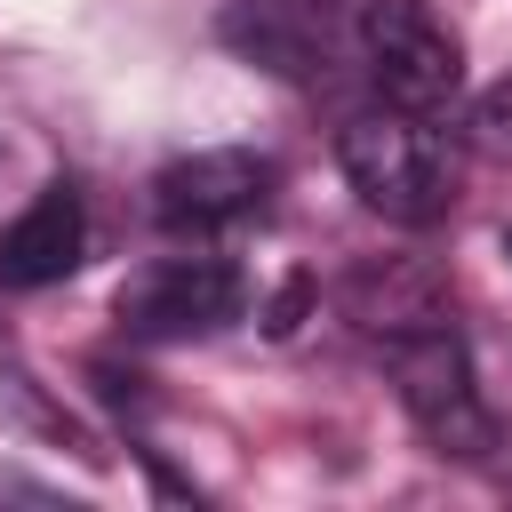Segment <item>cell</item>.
<instances>
[{
  "mask_svg": "<svg viewBox=\"0 0 512 512\" xmlns=\"http://www.w3.org/2000/svg\"><path fill=\"white\" fill-rule=\"evenodd\" d=\"M360 48H368L376 88L400 112H440L464 88V48L424 0H368L360 8Z\"/></svg>",
  "mask_w": 512,
  "mask_h": 512,
  "instance_id": "3",
  "label": "cell"
},
{
  "mask_svg": "<svg viewBox=\"0 0 512 512\" xmlns=\"http://www.w3.org/2000/svg\"><path fill=\"white\" fill-rule=\"evenodd\" d=\"M392 384L408 400V416L424 424L432 448L448 456H488L496 448V416L472 384V360H464V336L448 320H416L392 336Z\"/></svg>",
  "mask_w": 512,
  "mask_h": 512,
  "instance_id": "2",
  "label": "cell"
},
{
  "mask_svg": "<svg viewBox=\"0 0 512 512\" xmlns=\"http://www.w3.org/2000/svg\"><path fill=\"white\" fill-rule=\"evenodd\" d=\"M336 160H344L352 192H360L376 216H392V224H432V216H448V200H456V152H448V136H440L424 112H400V104H392V112L344 120Z\"/></svg>",
  "mask_w": 512,
  "mask_h": 512,
  "instance_id": "1",
  "label": "cell"
},
{
  "mask_svg": "<svg viewBox=\"0 0 512 512\" xmlns=\"http://www.w3.org/2000/svg\"><path fill=\"white\" fill-rule=\"evenodd\" d=\"M472 152L512 160V80H496V88L472 104Z\"/></svg>",
  "mask_w": 512,
  "mask_h": 512,
  "instance_id": "7",
  "label": "cell"
},
{
  "mask_svg": "<svg viewBox=\"0 0 512 512\" xmlns=\"http://www.w3.org/2000/svg\"><path fill=\"white\" fill-rule=\"evenodd\" d=\"M88 248V216L72 200V184H48L8 232H0V288H48L80 264Z\"/></svg>",
  "mask_w": 512,
  "mask_h": 512,
  "instance_id": "6",
  "label": "cell"
},
{
  "mask_svg": "<svg viewBox=\"0 0 512 512\" xmlns=\"http://www.w3.org/2000/svg\"><path fill=\"white\" fill-rule=\"evenodd\" d=\"M504 248H512V240H504Z\"/></svg>",
  "mask_w": 512,
  "mask_h": 512,
  "instance_id": "8",
  "label": "cell"
},
{
  "mask_svg": "<svg viewBox=\"0 0 512 512\" xmlns=\"http://www.w3.org/2000/svg\"><path fill=\"white\" fill-rule=\"evenodd\" d=\"M264 192H272V160L240 152V144H216V152H192V160L160 168L152 208H160L168 232H224V224L256 216Z\"/></svg>",
  "mask_w": 512,
  "mask_h": 512,
  "instance_id": "5",
  "label": "cell"
},
{
  "mask_svg": "<svg viewBox=\"0 0 512 512\" xmlns=\"http://www.w3.org/2000/svg\"><path fill=\"white\" fill-rule=\"evenodd\" d=\"M240 312V272L224 256H160L120 288L128 336H208Z\"/></svg>",
  "mask_w": 512,
  "mask_h": 512,
  "instance_id": "4",
  "label": "cell"
}]
</instances>
